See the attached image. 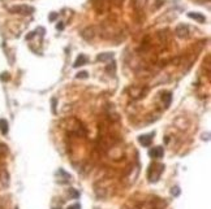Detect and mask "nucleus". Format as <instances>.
I'll use <instances>...</instances> for the list:
<instances>
[{
  "instance_id": "obj_1",
  "label": "nucleus",
  "mask_w": 211,
  "mask_h": 209,
  "mask_svg": "<svg viewBox=\"0 0 211 209\" xmlns=\"http://www.w3.org/2000/svg\"><path fill=\"white\" fill-rule=\"evenodd\" d=\"M12 13H18V15H31L34 12V8L29 5H15L10 8Z\"/></svg>"
},
{
  "instance_id": "obj_2",
  "label": "nucleus",
  "mask_w": 211,
  "mask_h": 209,
  "mask_svg": "<svg viewBox=\"0 0 211 209\" xmlns=\"http://www.w3.org/2000/svg\"><path fill=\"white\" fill-rule=\"evenodd\" d=\"M175 34H176L179 38H181V39L188 38L189 37V27H188V25H185V24L177 25L176 30H175Z\"/></svg>"
},
{
  "instance_id": "obj_3",
  "label": "nucleus",
  "mask_w": 211,
  "mask_h": 209,
  "mask_svg": "<svg viewBox=\"0 0 211 209\" xmlns=\"http://www.w3.org/2000/svg\"><path fill=\"white\" fill-rule=\"evenodd\" d=\"M81 37L85 39L86 42H90V40H93L94 37H95V29H94L93 26H89V27H86V29H84L81 31Z\"/></svg>"
},
{
  "instance_id": "obj_4",
  "label": "nucleus",
  "mask_w": 211,
  "mask_h": 209,
  "mask_svg": "<svg viewBox=\"0 0 211 209\" xmlns=\"http://www.w3.org/2000/svg\"><path fill=\"white\" fill-rule=\"evenodd\" d=\"M163 153H164V151H163L162 147H154L152 149H150L149 155L151 156L152 158H160V157H163Z\"/></svg>"
},
{
  "instance_id": "obj_5",
  "label": "nucleus",
  "mask_w": 211,
  "mask_h": 209,
  "mask_svg": "<svg viewBox=\"0 0 211 209\" xmlns=\"http://www.w3.org/2000/svg\"><path fill=\"white\" fill-rule=\"evenodd\" d=\"M188 17L191 18V19H196V21L199 22V24H205V22H206V17H205L203 15H201V13L189 12V13H188Z\"/></svg>"
},
{
  "instance_id": "obj_6",
  "label": "nucleus",
  "mask_w": 211,
  "mask_h": 209,
  "mask_svg": "<svg viewBox=\"0 0 211 209\" xmlns=\"http://www.w3.org/2000/svg\"><path fill=\"white\" fill-rule=\"evenodd\" d=\"M146 1H147V0H132L133 8H134L136 12H141V10L146 7Z\"/></svg>"
},
{
  "instance_id": "obj_7",
  "label": "nucleus",
  "mask_w": 211,
  "mask_h": 209,
  "mask_svg": "<svg viewBox=\"0 0 211 209\" xmlns=\"http://www.w3.org/2000/svg\"><path fill=\"white\" fill-rule=\"evenodd\" d=\"M113 58V53L112 52H104V53H101L96 56V60L102 61V62H106V61H111Z\"/></svg>"
},
{
  "instance_id": "obj_8",
  "label": "nucleus",
  "mask_w": 211,
  "mask_h": 209,
  "mask_svg": "<svg viewBox=\"0 0 211 209\" xmlns=\"http://www.w3.org/2000/svg\"><path fill=\"white\" fill-rule=\"evenodd\" d=\"M138 140H140V143L142 144L143 147H149L152 140V134L151 135H141L140 138H138Z\"/></svg>"
},
{
  "instance_id": "obj_9",
  "label": "nucleus",
  "mask_w": 211,
  "mask_h": 209,
  "mask_svg": "<svg viewBox=\"0 0 211 209\" xmlns=\"http://www.w3.org/2000/svg\"><path fill=\"white\" fill-rule=\"evenodd\" d=\"M85 64H87V57H86L85 55H80V56L76 58V61H74L73 66L74 68H78V66H82V65H85Z\"/></svg>"
},
{
  "instance_id": "obj_10",
  "label": "nucleus",
  "mask_w": 211,
  "mask_h": 209,
  "mask_svg": "<svg viewBox=\"0 0 211 209\" xmlns=\"http://www.w3.org/2000/svg\"><path fill=\"white\" fill-rule=\"evenodd\" d=\"M8 130H9V127H8V121L4 118H1L0 119V133H1L3 135H7Z\"/></svg>"
},
{
  "instance_id": "obj_11",
  "label": "nucleus",
  "mask_w": 211,
  "mask_h": 209,
  "mask_svg": "<svg viewBox=\"0 0 211 209\" xmlns=\"http://www.w3.org/2000/svg\"><path fill=\"white\" fill-rule=\"evenodd\" d=\"M162 100L164 101L166 107H169V104H171V100H172L171 92H164V94H163V95H162Z\"/></svg>"
},
{
  "instance_id": "obj_12",
  "label": "nucleus",
  "mask_w": 211,
  "mask_h": 209,
  "mask_svg": "<svg viewBox=\"0 0 211 209\" xmlns=\"http://www.w3.org/2000/svg\"><path fill=\"white\" fill-rule=\"evenodd\" d=\"M106 70H107L108 73H115V70H116V64H115V61H112V62H111V65H107Z\"/></svg>"
},
{
  "instance_id": "obj_13",
  "label": "nucleus",
  "mask_w": 211,
  "mask_h": 209,
  "mask_svg": "<svg viewBox=\"0 0 211 209\" xmlns=\"http://www.w3.org/2000/svg\"><path fill=\"white\" fill-rule=\"evenodd\" d=\"M87 77H89L87 72H80V73L76 76V78H78V79H86Z\"/></svg>"
},
{
  "instance_id": "obj_14",
  "label": "nucleus",
  "mask_w": 211,
  "mask_h": 209,
  "mask_svg": "<svg viewBox=\"0 0 211 209\" xmlns=\"http://www.w3.org/2000/svg\"><path fill=\"white\" fill-rule=\"evenodd\" d=\"M57 17H59V13H56V12H52L51 15H50L48 19H50V21H51V22H54V21H55V19H56Z\"/></svg>"
},
{
  "instance_id": "obj_15",
  "label": "nucleus",
  "mask_w": 211,
  "mask_h": 209,
  "mask_svg": "<svg viewBox=\"0 0 211 209\" xmlns=\"http://www.w3.org/2000/svg\"><path fill=\"white\" fill-rule=\"evenodd\" d=\"M9 78H10V76L8 73H3L1 76H0V79L1 81H4V82H7V81H9Z\"/></svg>"
},
{
  "instance_id": "obj_16",
  "label": "nucleus",
  "mask_w": 211,
  "mask_h": 209,
  "mask_svg": "<svg viewBox=\"0 0 211 209\" xmlns=\"http://www.w3.org/2000/svg\"><path fill=\"white\" fill-rule=\"evenodd\" d=\"M52 112L56 113V99H52Z\"/></svg>"
},
{
  "instance_id": "obj_17",
  "label": "nucleus",
  "mask_w": 211,
  "mask_h": 209,
  "mask_svg": "<svg viewBox=\"0 0 211 209\" xmlns=\"http://www.w3.org/2000/svg\"><path fill=\"white\" fill-rule=\"evenodd\" d=\"M180 194V190L179 187H175V190H172V195H175V196H177V195Z\"/></svg>"
},
{
  "instance_id": "obj_18",
  "label": "nucleus",
  "mask_w": 211,
  "mask_h": 209,
  "mask_svg": "<svg viewBox=\"0 0 211 209\" xmlns=\"http://www.w3.org/2000/svg\"><path fill=\"white\" fill-rule=\"evenodd\" d=\"M68 209H81V205H80V204H74V205H71Z\"/></svg>"
},
{
  "instance_id": "obj_19",
  "label": "nucleus",
  "mask_w": 211,
  "mask_h": 209,
  "mask_svg": "<svg viewBox=\"0 0 211 209\" xmlns=\"http://www.w3.org/2000/svg\"><path fill=\"white\" fill-rule=\"evenodd\" d=\"M34 35H35V31H31L29 35H26V39H31V38H34Z\"/></svg>"
},
{
  "instance_id": "obj_20",
  "label": "nucleus",
  "mask_w": 211,
  "mask_h": 209,
  "mask_svg": "<svg viewBox=\"0 0 211 209\" xmlns=\"http://www.w3.org/2000/svg\"><path fill=\"white\" fill-rule=\"evenodd\" d=\"M56 29H57V30H63V29H64V25L61 24V22H60V24L56 25Z\"/></svg>"
},
{
  "instance_id": "obj_21",
  "label": "nucleus",
  "mask_w": 211,
  "mask_h": 209,
  "mask_svg": "<svg viewBox=\"0 0 211 209\" xmlns=\"http://www.w3.org/2000/svg\"><path fill=\"white\" fill-rule=\"evenodd\" d=\"M3 147H4V146H1V144H0V151H1V149H3Z\"/></svg>"
},
{
  "instance_id": "obj_22",
  "label": "nucleus",
  "mask_w": 211,
  "mask_h": 209,
  "mask_svg": "<svg viewBox=\"0 0 211 209\" xmlns=\"http://www.w3.org/2000/svg\"><path fill=\"white\" fill-rule=\"evenodd\" d=\"M0 209H4V207H3V205H0Z\"/></svg>"
}]
</instances>
